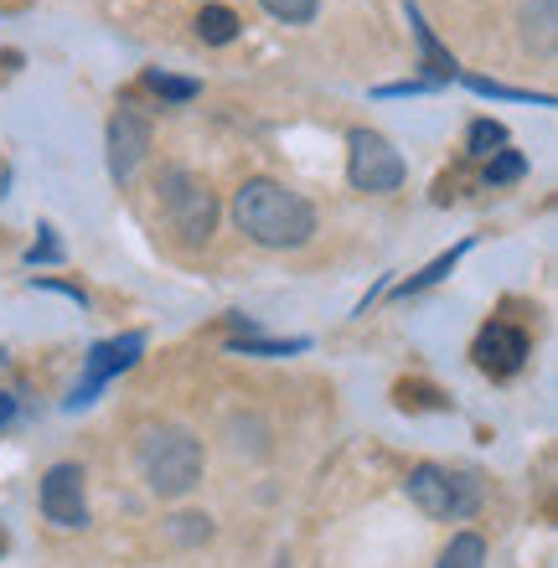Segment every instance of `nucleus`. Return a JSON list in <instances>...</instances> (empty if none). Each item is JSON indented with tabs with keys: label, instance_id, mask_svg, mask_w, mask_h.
Returning <instances> with one entry per match:
<instances>
[{
	"label": "nucleus",
	"instance_id": "obj_1",
	"mask_svg": "<svg viewBox=\"0 0 558 568\" xmlns=\"http://www.w3.org/2000/svg\"><path fill=\"white\" fill-rule=\"evenodd\" d=\"M233 223L258 248H301L316 233V207L301 192H290L285 181L254 176L233 196Z\"/></svg>",
	"mask_w": 558,
	"mask_h": 568
},
{
	"label": "nucleus",
	"instance_id": "obj_2",
	"mask_svg": "<svg viewBox=\"0 0 558 568\" xmlns=\"http://www.w3.org/2000/svg\"><path fill=\"white\" fill-rule=\"evenodd\" d=\"M135 465L161 501H176L202 480L207 455H202V439L182 424H145L135 439Z\"/></svg>",
	"mask_w": 558,
	"mask_h": 568
},
{
	"label": "nucleus",
	"instance_id": "obj_3",
	"mask_svg": "<svg viewBox=\"0 0 558 568\" xmlns=\"http://www.w3.org/2000/svg\"><path fill=\"white\" fill-rule=\"evenodd\" d=\"M161 212H166L171 233L186 243V248H202V243L217 233V196H212V186L196 171H166L161 176Z\"/></svg>",
	"mask_w": 558,
	"mask_h": 568
},
{
	"label": "nucleus",
	"instance_id": "obj_4",
	"mask_svg": "<svg viewBox=\"0 0 558 568\" xmlns=\"http://www.w3.org/2000/svg\"><path fill=\"white\" fill-rule=\"evenodd\" d=\"M408 501L424 511V517H435V523H460L470 511L481 507V486L476 476H460V470H445V465H414L404 480Z\"/></svg>",
	"mask_w": 558,
	"mask_h": 568
},
{
	"label": "nucleus",
	"instance_id": "obj_5",
	"mask_svg": "<svg viewBox=\"0 0 558 568\" xmlns=\"http://www.w3.org/2000/svg\"><path fill=\"white\" fill-rule=\"evenodd\" d=\"M347 176L357 192H398L404 186V155L377 135V130H352L347 135Z\"/></svg>",
	"mask_w": 558,
	"mask_h": 568
},
{
	"label": "nucleus",
	"instance_id": "obj_6",
	"mask_svg": "<svg viewBox=\"0 0 558 568\" xmlns=\"http://www.w3.org/2000/svg\"><path fill=\"white\" fill-rule=\"evenodd\" d=\"M140 352H145V331H124V336H114V342H99L83 357V377L73 383V393H68V408H89L99 393H104L109 377L130 373L140 362Z\"/></svg>",
	"mask_w": 558,
	"mask_h": 568
},
{
	"label": "nucleus",
	"instance_id": "obj_7",
	"mask_svg": "<svg viewBox=\"0 0 558 568\" xmlns=\"http://www.w3.org/2000/svg\"><path fill=\"white\" fill-rule=\"evenodd\" d=\"M42 517L52 527H83L89 523V496H83V470L73 460L52 465L42 476Z\"/></svg>",
	"mask_w": 558,
	"mask_h": 568
},
{
	"label": "nucleus",
	"instance_id": "obj_8",
	"mask_svg": "<svg viewBox=\"0 0 558 568\" xmlns=\"http://www.w3.org/2000/svg\"><path fill=\"white\" fill-rule=\"evenodd\" d=\"M470 357H476V367H481L486 377L523 373V362H528V331H517L513 321H491V326H481Z\"/></svg>",
	"mask_w": 558,
	"mask_h": 568
},
{
	"label": "nucleus",
	"instance_id": "obj_9",
	"mask_svg": "<svg viewBox=\"0 0 558 568\" xmlns=\"http://www.w3.org/2000/svg\"><path fill=\"white\" fill-rule=\"evenodd\" d=\"M151 150V120L140 109H114L109 120V176L114 181H130Z\"/></svg>",
	"mask_w": 558,
	"mask_h": 568
},
{
	"label": "nucleus",
	"instance_id": "obj_10",
	"mask_svg": "<svg viewBox=\"0 0 558 568\" xmlns=\"http://www.w3.org/2000/svg\"><path fill=\"white\" fill-rule=\"evenodd\" d=\"M408 27H414V42H419V68H424V83H429V89H439V83H450V78H460L455 58L435 42V31L424 27L419 6H408Z\"/></svg>",
	"mask_w": 558,
	"mask_h": 568
},
{
	"label": "nucleus",
	"instance_id": "obj_11",
	"mask_svg": "<svg viewBox=\"0 0 558 568\" xmlns=\"http://www.w3.org/2000/svg\"><path fill=\"white\" fill-rule=\"evenodd\" d=\"M523 42H528L532 52L554 58V47H558V0H528V6H523Z\"/></svg>",
	"mask_w": 558,
	"mask_h": 568
},
{
	"label": "nucleus",
	"instance_id": "obj_12",
	"mask_svg": "<svg viewBox=\"0 0 558 568\" xmlns=\"http://www.w3.org/2000/svg\"><path fill=\"white\" fill-rule=\"evenodd\" d=\"M196 37L212 47H227L233 37H239V16L227 11V6H202V16H196Z\"/></svg>",
	"mask_w": 558,
	"mask_h": 568
},
{
	"label": "nucleus",
	"instance_id": "obj_13",
	"mask_svg": "<svg viewBox=\"0 0 558 568\" xmlns=\"http://www.w3.org/2000/svg\"><path fill=\"white\" fill-rule=\"evenodd\" d=\"M439 568H486V542L476 532H455L450 548L439 554Z\"/></svg>",
	"mask_w": 558,
	"mask_h": 568
},
{
	"label": "nucleus",
	"instance_id": "obj_14",
	"mask_svg": "<svg viewBox=\"0 0 558 568\" xmlns=\"http://www.w3.org/2000/svg\"><path fill=\"white\" fill-rule=\"evenodd\" d=\"M460 254H466V243H460V248H450V254H439L435 264H429V270L408 274V280L398 284V295H419V290H429V284H439V280H445V274L455 270V264H460Z\"/></svg>",
	"mask_w": 558,
	"mask_h": 568
},
{
	"label": "nucleus",
	"instance_id": "obj_15",
	"mask_svg": "<svg viewBox=\"0 0 558 568\" xmlns=\"http://www.w3.org/2000/svg\"><path fill=\"white\" fill-rule=\"evenodd\" d=\"M145 89L161 93V99H171V104H186V99L202 93V83H196V78H171V73H161V68H151V73H145Z\"/></svg>",
	"mask_w": 558,
	"mask_h": 568
},
{
	"label": "nucleus",
	"instance_id": "obj_16",
	"mask_svg": "<svg viewBox=\"0 0 558 568\" xmlns=\"http://www.w3.org/2000/svg\"><path fill=\"white\" fill-rule=\"evenodd\" d=\"M305 336H290V342H258V336H239L233 342V352L239 357H290V352H305Z\"/></svg>",
	"mask_w": 558,
	"mask_h": 568
},
{
	"label": "nucleus",
	"instance_id": "obj_17",
	"mask_svg": "<svg viewBox=\"0 0 558 568\" xmlns=\"http://www.w3.org/2000/svg\"><path fill=\"white\" fill-rule=\"evenodd\" d=\"M466 145H470V155H497V150H507V130H501L497 120H476L470 124V135H466Z\"/></svg>",
	"mask_w": 558,
	"mask_h": 568
},
{
	"label": "nucleus",
	"instance_id": "obj_18",
	"mask_svg": "<svg viewBox=\"0 0 558 568\" xmlns=\"http://www.w3.org/2000/svg\"><path fill=\"white\" fill-rule=\"evenodd\" d=\"M523 171H528V161H523L517 150H497L491 165H486V186H507V181H517Z\"/></svg>",
	"mask_w": 558,
	"mask_h": 568
},
{
	"label": "nucleus",
	"instance_id": "obj_19",
	"mask_svg": "<svg viewBox=\"0 0 558 568\" xmlns=\"http://www.w3.org/2000/svg\"><path fill=\"white\" fill-rule=\"evenodd\" d=\"M264 11L274 16V21H290V27H305L311 16H316V6L321 0H258Z\"/></svg>",
	"mask_w": 558,
	"mask_h": 568
},
{
	"label": "nucleus",
	"instance_id": "obj_20",
	"mask_svg": "<svg viewBox=\"0 0 558 568\" xmlns=\"http://www.w3.org/2000/svg\"><path fill=\"white\" fill-rule=\"evenodd\" d=\"M466 89H470V93H491V99H523V104H528V99H538V104H554L548 93H532V89H507V83H491V78H466Z\"/></svg>",
	"mask_w": 558,
	"mask_h": 568
},
{
	"label": "nucleus",
	"instance_id": "obj_21",
	"mask_svg": "<svg viewBox=\"0 0 558 568\" xmlns=\"http://www.w3.org/2000/svg\"><path fill=\"white\" fill-rule=\"evenodd\" d=\"M37 258H58V243H52V239H42V243H37V248H31V264H37Z\"/></svg>",
	"mask_w": 558,
	"mask_h": 568
},
{
	"label": "nucleus",
	"instance_id": "obj_22",
	"mask_svg": "<svg viewBox=\"0 0 558 568\" xmlns=\"http://www.w3.org/2000/svg\"><path fill=\"white\" fill-rule=\"evenodd\" d=\"M16 419V398L11 393H0V424H11Z\"/></svg>",
	"mask_w": 558,
	"mask_h": 568
}]
</instances>
